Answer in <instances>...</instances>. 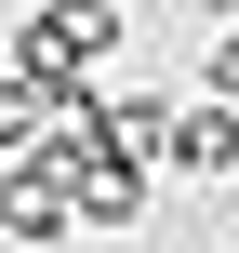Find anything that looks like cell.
<instances>
[{"label":"cell","mask_w":239,"mask_h":253,"mask_svg":"<svg viewBox=\"0 0 239 253\" xmlns=\"http://www.w3.org/2000/svg\"><path fill=\"white\" fill-rule=\"evenodd\" d=\"M120 40H133V13H120V0H40V13H27V40H13V67H27L40 93H80Z\"/></svg>","instance_id":"obj_1"},{"label":"cell","mask_w":239,"mask_h":253,"mask_svg":"<svg viewBox=\"0 0 239 253\" xmlns=\"http://www.w3.org/2000/svg\"><path fill=\"white\" fill-rule=\"evenodd\" d=\"M146 173L226 187V173H239V93H173V107H160V147H146Z\"/></svg>","instance_id":"obj_2"},{"label":"cell","mask_w":239,"mask_h":253,"mask_svg":"<svg viewBox=\"0 0 239 253\" xmlns=\"http://www.w3.org/2000/svg\"><path fill=\"white\" fill-rule=\"evenodd\" d=\"M53 120H67V93H40V80L13 67V80H0V160H40V147H53Z\"/></svg>","instance_id":"obj_3"},{"label":"cell","mask_w":239,"mask_h":253,"mask_svg":"<svg viewBox=\"0 0 239 253\" xmlns=\"http://www.w3.org/2000/svg\"><path fill=\"white\" fill-rule=\"evenodd\" d=\"M200 93H239V27L213 40V80H200Z\"/></svg>","instance_id":"obj_4"},{"label":"cell","mask_w":239,"mask_h":253,"mask_svg":"<svg viewBox=\"0 0 239 253\" xmlns=\"http://www.w3.org/2000/svg\"><path fill=\"white\" fill-rule=\"evenodd\" d=\"M200 27H239V0H200Z\"/></svg>","instance_id":"obj_5"}]
</instances>
